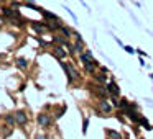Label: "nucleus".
<instances>
[{
	"label": "nucleus",
	"mask_w": 153,
	"mask_h": 139,
	"mask_svg": "<svg viewBox=\"0 0 153 139\" xmlns=\"http://www.w3.org/2000/svg\"><path fill=\"white\" fill-rule=\"evenodd\" d=\"M15 121H17V124L25 126L28 123V115L23 110H18V111H15Z\"/></svg>",
	"instance_id": "1"
},
{
	"label": "nucleus",
	"mask_w": 153,
	"mask_h": 139,
	"mask_svg": "<svg viewBox=\"0 0 153 139\" xmlns=\"http://www.w3.org/2000/svg\"><path fill=\"white\" fill-rule=\"evenodd\" d=\"M36 119H38V123H40L43 128H48V126L51 124V118H50V115H48V113H40Z\"/></svg>",
	"instance_id": "2"
},
{
	"label": "nucleus",
	"mask_w": 153,
	"mask_h": 139,
	"mask_svg": "<svg viewBox=\"0 0 153 139\" xmlns=\"http://www.w3.org/2000/svg\"><path fill=\"white\" fill-rule=\"evenodd\" d=\"M53 54L61 61V59H64V57L68 56V51H64V48L61 46V44H56V46H54V49H53Z\"/></svg>",
	"instance_id": "3"
},
{
	"label": "nucleus",
	"mask_w": 153,
	"mask_h": 139,
	"mask_svg": "<svg viewBox=\"0 0 153 139\" xmlns=\"http://www.w3.org/2000/svg\"><path fill=\"white\" fill-rule=\"evenodd\" d=\"M107 90H109V93H112L114 97H119V93H120V89H119V85H117L114 80H110V82H107Z\"/></svg>",
	"instance_id": "4"
},
{
	"label": "nucleus",
	"mask_w": 153,
	"mask_h": 139,
	"mask_svg": "<svg viewBox=\"0 0 153 139\" xmlns=\"http://www.w3.org/2000/svg\"><path fill=\"white\" fill-rule=\"evenodd\" d=\"M99 106H100V111L104 113V115H107V113H110V110H112V105H110L109 102H107V100H100L99 102Z\"/></svg>",
	"instance_id": "5"
},
{
	"label": "nucleus",
	"mask_w": 153,
	"mask_h": 139,
	"mask_svg": "<svg viewBox=\"0 0 153 139\" xmlns=\"http://www.w3.org/2000/svg\"><path fill=\"white\" fill-rule=\"evenodd\" d=\"M105 134L109 136V139H122V134L117 132V131H114V129H107Z\"/></svg>",
	"instance_id": "6"
},
{
	"label": "nucleus",
	"mask_w": 153,
	"mask_h": 139,
	"mask_svg": "<svg viewBox=\"0 0 153 139\" xmlns=\"http://www.w3.org/2000/svg\"><path fill=\"white\" fill-rule=\"evenodd\" d=\"M15 64H17V67H20V69H27L28 67V61L25 59V57H18V59L15 61Z\"/></svg>",
	"instance_id": "7"
},
{
	"label": "nucleus",
	"mask_w": 153,
	"mask_h": 139,
	"mask_svg": "<svg viewBox=\"0 0 153 139\" xmlns=\"http://www.w3.org/2000/svg\"><path fill=\"white\" fill-rule=\"evenodd\" d=\"M31 26H33L38 33H45V31H46V26H45V25H40L38 21H31Z\"/></svg>",
	"instance_id": "8"
},
{
	"label": "nucleus",
	"mask_w": 153,
	"mask_h": 139,
	"mask_svg": "<svg viewBox=\"0 0 153 139\" xmlns=\"http://www.w3.org/2000/svg\"><path fill=\"white\" fill-rule=\"evenodd\" d=\"M138 123H140V124H142V128H145V129H153V128H152V124H150V123H148V119H146L145 116H140Z\"/></svg>",
	"instance_id": "9"
},
{
	"label": "nucleus",
	"mask_w": 153,
	"mask_h": 139,
	"mask_svg": "<svg viewBox=\"0 0 153 139\" xmlns=\"http://www.w3.org/2000/svg\"><path fill=\"white\" fill-rule=\"evenodd\" d=\"M66 38H61L59 34H54L53 36V43H58V44H61V46H64V43H66Z\"/></svg>",
	"instance_id": "10"
},
{
	"label": "nucleus",
	"mask_w": 153,
	"mask_h": 139,
	"mask_svg": "<svg viewBox=\"0 0 153 139\" xmlns=\"http://www.w3.org/2000/svg\"><path fill=\"white\" fill-rule=\"evenodd\" d=\"M2 12H4V15H5V17H8V18H13V17H15V12H13V8H8V7H5V8H2Z\"/></svg>",
	"instance_id": "11"
},
{
	"label": "nucleus",
	"mask_w": 153,
	"mask_h": 139,
	"mask_svg": "<svg viewBox=\"0 0 153 139\" xmlns=\"http://www.w3.org/2000/svg\"><path fill=\"white\" fill-rule=\"evenodd\" d=\"M59 30H61V33H63V36L66 38V40H68V38H71V34H73V31H71L68 26H61Z\"/></svg>",
	"instance_id": "12"
},
{
	"label": "nucleus",
	"mask_w": 153,
	"mask_h": 139,
	"mask_svg": "<svg viewBox=\"0 0 153 139\" xmlns=\"http://www.w3.org/2000/svg\"><path fill=\"white\" fill-rule=\"evenodd\" d=\"M94 77H96V80H99L100 83H107V77H105V74H104V72L94 74Z\"/></svg>",
	"instance_id": "13"
},
{
	"label": "nucleus",
	"mask_w": 153,
	"mask_h": 139,
	"mask_svg": "<svg viewBox=\"0 0 153 139\" xmlns=\"http://www.w3.org/2000/svg\"><path fill=\"white\" fill-rule=\"evenodd\" d=\"M5 121H7L8 126H13L15 123H17L15 121V115H5Z\"/></svg>",
	"instance_id": "14"
},
{
	"label": "nucleus",
	"mask_w": 153,
	"mask_h": 139,
	"mask_svg": "<svg viewBox=\"0 0 153 139\" xmlns=\"http://www.w3.org/2000/svg\"><path fill=\"white\" fill-rule=\"evenodd\" d=\"M74 48H76V51H77V53H79V54H82V53H84V46H82V41H77V43L74 44Z\"/></svg>",
	"instance_id": "15"
},
{
	"label": "nucleus",
	"mask_w": 153,
	"mask_h": 139,
	"mask_svg": "<svg viewBox=\"0 0 153 139\" xmlns=\"http://www.w3.org/2000/svg\"><path fill=\"white\" fill-rule=\"evenodd\" d=\"M87 126H89V119L84 118V121H82V132H84V134L87 132Z\"/></svg>",
	"instance_id": "16"
},
{
	"label": "nucleus",
	"mask_w": 153,
	"mask_h": 139,
	"mask_svg": "<svg viewBox=\"0 0 153 139\" xmlns=\"http://www.w3.org/2000/svg\"><path fill=\"white\" fill-rule=\"evenodd\" d=\"M123 49H125V51H127V53H128V54H133V53H137V51L133 49L132 46H125V48H123Z\"/></svg>",
	"instance_id": "17"
},
{
	"label": "nucleus",
	"mask_w": 153,
	"mask_h": 139,
	"mask_svg": "<svg viewBox=\"0 0 153 139\" xmlns=\"http://www.w3.org/2000/svg\"><path fill=\"white\" fill-rule=\"evenodd\" d=\"M66 10H68V13H69V15H71V17H73V18H74V20H77V17H76V15H74V13H73V10H69V8H66Z\"/></svg>",
	"instance_id": "18"
},
{
	"label": "nucleus",
	"mask_w": 153,
	"mask_h": 139,
	"mask_svg": "<svg viewBox=\"0 0 153 139\" xmlns=\"http://www.w3.org/2000/svg\"><path fill=\"white\" fill-rule=\"evenodd\" d=\"M86 54H87V56H89V57H91V59H92V61H94V54H92V51H86Z\"/></svg>",
	"instance_id": "19"
},
{
	"label": "nucleus",
	"mask_w": 153,
	"mask_h": 139,
	"mask_svg": "<svg viewBox=\"0 0 153 139\" xmlns=\"http://www.w3.org/2000/svg\"><path fill=\"white\" fill-rule=\"evenodd\" d=\"M100 72H104V74H109V70H107V67H100Z\"/></svg>",
	"instance_id": "20"
},
{
	"label": "nucleus",
	"mask_w": 153,
	"mask_h": 139,
	"mask_svg": "<svg viewBox=\"0 0 153 139\" xmlns=\"http://www.w3.org/2000/svg\"><path fill=\"white\" fill-rule=\"evenodd\" d=\"M137 53H138L140 56H146V53H145V51H142V49H138V51H137Z\"/></svg>",
	"instance_id": "21"
},
{
	"label": "nucleus",
	"mask_w": 153,
	"mask_h": 139,
	"mask_svg": "<svg viewBox=\"0 0 153 139\" xmlns=\"http://www.w3.org/2000/svg\"><path fill=\"white\" fill-rule=\"evenodd\" d=\"M35 139H46V136H43V134H38Z\"/></svg>",
	"instance_id": "22"
},
{
	"label": "nucleus",
	"mask_w": 153,
	"mask_h": 139,
	"mask_svg": "<svg viewBox=\"0 0 153 139\" xmlns=\"http://www.w3.org/2000/svg\"><path fill=\"white\" fill-rule=\"evenodd\" d=\"M4 23H5V20H4L2 17H0V25H4Z\"/></svg>",
	"instance_id": "23"
},
{
	"label": "nucleus",
	"mask_w": 153,
	"mask_h": 139,
	"mask_svg": "<svg viewBox=\"0 0 153 139\" xmlns=\"http://www.w3.org/2000/svg\"><path fill=\"white\" fill-rule=\"evenodd\" d=\"M150 77H152V79H153V74H152V75H150Z\"/></svg>",
	"instance_id": "24"
},
{
	"label": "nucleus",
	"mask_w": 153,
	"mask_h": 139,
	"mask_svg": "<svg viewBox=\"0 0 153 139\" xmlns=\"http://www.w3.org/2000/svg\"><path fill=\"white\" fill-rule=\"evenodd\" d=\"M0 57H2V54H0Z\"/></svg>",
	"instance_id": "25"
}]
</instances>
